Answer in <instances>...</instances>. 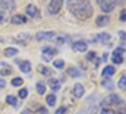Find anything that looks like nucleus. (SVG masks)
<instances>
[{"label": "nucleus", "mask_w": 126, "mask_h": 114, "mask_svg": "<svg viewBox=\"0 0 126 114\" xmlns=\"http://www.w3.org/2000/svg\"><path fill=\"white\" fill-rule=\"evenodd\" d=\"M67 6L69 9V12L79 20L90 19L93 14V8L88 1H83V0L73 1V0H71V1L67 3Z\"/></svg>", "instance_id": "1"}, {"label": "nucleus", "mask_w": 126, "mask_h": 114, "mask_svg": "<svg viewBox=\"0 0 126 114\" xmlns=\"http://www.w3.org/2000/svg\"><path fill=\"white\" fill-rule=\"evenodd\" d=\"M62 5H63L62 0H52V1L49 3V5H48V13L52 14V15L57 14L59 10H61Z\"/></svg>", "instance_id": "2"}, {"label": "nucleus", "mask_w": 126, "mask_h": 114, "mask_svg": "<svg viewBox=\"0 0 126 114\" xmlns=\"http://www.w3.org/2000/svg\"><path fill=\"white\" fill-rule=\"evenodd\" d=\"M56 32H53V30H48V32H38L35 34V39L37 41H52L56 37Z\"/></svg>", "instance_id": "3"}, {"label": "nucleus", "mask_w": 126, "mask_h": 114, "mask_svg": "<svg viewBox=\"0 0 126 114\" xmlns=\"http://www.w3.org/2000/svg\"><path fill=\"white\" fill-rule=\"evenodd\" d=\"M116 4H117V3L112 1V0H110V1H105V0H100V1H98V5H100V8L102 9V12H106V13L112 12L113 8H115V5H116Z\"/></svg>", "instance_id": "4"}, {"label": "nucleus", "mask_w": 126, "mask_h": 114, "mask_svg": "<svg viewBox=\"0 0 126 114\" xmlns=\"http://www.w3.org/2000/svg\"><path fill=\"white\" fill-rule=\"evenodd\" d=\"M120 103V96L117 94H110L109 96H106L102 101V105L103 107H107V105H112V104H117Z\"/></svg>", "instance_id": "5"}, {"label": "nucleus", "mask_w": 126, "mask_h": 114, "mask_svg": "<svg viewBox=\"0 0 126 114\" xmlns=\"http://www.w3.org/2000/svg\"><path fill=\"white\" fill-rule=\"evenodd\" d=\"M124 49L122 48H116L113 51V53H112V62L113 64H116V65H120L122 64V61H124Z\"/></svg>", "instance_id": "6"}, {"label": "nucleus", "mask_w": 126, "mask_h": 114, "mask_svg": "<svg viewBox=\"0 0 126 114\" xmlns=\"http://www.w3.org/2000/svg\"><path fill=\"white\" fill-rule=\"evenodd\" d=\"M16 5L14 1L12 0H8V1H3V0H0V9L1 10H5V12H13L15 10Z\"/></svg>", "instance_id": "7"}, {"label": "nucleus", "mask_w": 126, "mask_h": 114, "mask_svg": "<svg viewBox=\"0 0 126 114\" xmlns=\"http://www.w3.org/2000/svg\"><path fill=\"white\" fill-rule=\"evenodd\" d=\"M87 43L83 42V41H78V42H75L72 46L73 51H76V52H86L87 51Z\"/></svg>", "instance_id": "8"}, {"label": "nucleus", "mask_w": 126, "mask_h": 114, "mask_svg": "<svg viewBox=\"0 0 126 114\" xmlns=\"http://www.w3.org/2000/svg\"><path fill=\"white\" fill-rule=\"evenodd\" d=\"M27 14H28L29 17H32V18H39V17H40L39 10H38V8H37L34 4H29V5L27 6Z\"/></svg>", "instance_id": "9"}, {"label": "nucleus", "mask_w": 126, "mask_h": 114, "mask_svg": "<svg viewBox=\"0 0 126 114\" xmlns=\"http://www.w3.org/2000/svg\"><path fill=\"white\" fill-rule=\"evenodd\" d=\"M54 53H57V51L54 48H52V47H46L43 48V60H46V62L50 61L52 56H53Z\"/></svg>", "instance_id": "10"}, {"label": "nucleus", "mask_w": 126, "mask_h": 114, "mask_svg": "<svg viewBox=\"0 0 126 114\" xmlns=\"http://www.w3.org/2000/svg\"><path fill=\"white\" fill-rule=\"evenodd\" d=\"M107 39H110V34L109 33H98L92 38V42L96 43V42H106Z\"/></svg>", "instance_id": "11"}, {"label": "nucleus", "mask_w": 126, "mask_h": 114, "mask_svg": "<svg viewBox=\"0 0 126 114\" xmlns=\"http://www.w3.org/2000/svg\"><path fill=\"white\" fill-rule=\"evenodd\" d=\"M83 94H85V88H83L81 84H76L73 86V95L76 98H82Z\"/></svg>", "instance_id": "12"}, {"label": "nucleus", "mask_w": 126, "mask_h": 114, "mask_svg": "<svg viewBox=\"0 0 126 114\" xmlns=\"http://www.w3.org/2000/svg\"><path fill=\"white\" fill-rule=\"evenodd\" d=\"M109 22H110V18L107 15H100L96 18V24L98 27H105L106 24H109Z\"/></svg>", "instance_id": "13"}, {"label": "nucleus", "mask_w": 126, "mask_h": 114, "mask_svg": "<svg viewBox=\"0 0 126 114\" xmlns=\"http://www.w3.org/2000/svg\"><path fill=\"white\" fill-rule=\"evenodd\" d=\"M12 23L13 24H24V23H27V18L22 14H16L12 18Z\"/></svg>", "instance_id": "14"}, {"label": "nucleus", "mask_w": 126, "mask_h": 114, "mask_svg": "<svg viewBox=\"0 0 126 114\" xmlns=\"http://www.w3.org/2000/svg\"><path fill=\"white\" fill-rule=\"evenodd\" d=\"M19 67H20V70H22V72H24V74H28V72H30V70H32V65H30L29 61L19 62Z\"/></svg>", "instance_id": "15"}, {"label": "nucleus", "mask_w": 126, "mask_h": 114, "mask_svg": "<svg viewBox=\"0 0 126 114\" xmlns=\"http://www.w3.org/2000/svg\"><path fill=\"white\" fill-rule=\"evenodd\" d=\"M48 84H49L50 89L53 90V91H57V90L61 89V82H59L57 79H50V80L48 81Z\"/></svg>", "instance_id": "16"}, {"label": "nucleus", "mask_w": 126, "mask_h": 114, "mask_svg": "<svg viewBox=\"0 0 126 114\" xmlns=\"http://www.w3.org/2000/svg\"><path fill=\"white\" fill-rule=\"evenodd\" d=\"M18 52H19V51H18L16 48H14V47H8V48H5V51H4V55H5L6 57H13V56H16Z\"/></svg>", "instance_id": "17"}, {"label": "nucleus", "mask_w": 126, "mask_h": 114, "mask_svg": "<svg viewBox=\"0 0 126 114\" xmlns=\"http://www.w3.org/2000/svg\"><path fill=\"white\" fill-rule=\"evenodd\" d=\"M39 70H40V74L43 75V76H52L53 75V71H52V68H49V67H47V66H40L39 67Z\"/></svg>", "instance_id": "18"}, {"label": "nucleus", "mask_w": 126, "mask_h": 114, "mask_svg": "<svg viewBox=\"0 0 126 114\" xmlns=\"http://www.w3.org/2000/svg\"><path fill=\"white\" fill-rule=\"evenodd\" d=\"M67 74L71 76V77H79L81 76V72L76 68V67H69L67 70Z\"/></svg>", "instance_id": "19"}, {"label": "nucleus", "mask_w": 126, "mask_h": 114, "mask_svg": "<svg viewBox=\"0 0 126 114\" xmlns=\"http://www.w3.org/2000/svg\"><path fill=\"white\" fill-rule=\"evenodd\" d=\"M113 74H115V68L112 66H106V67L103 68V72H102L103 76L105 75H106V76H112Z\"/></svg>", "instance_id": "20"}, {"label": "nucleus", "mask_w": 126, "mask_h": 114, "mask_svg": "<svg viewBox=\"0 0 126 114\" xmlns=\"http://www.w3.org/2000/svg\"><path fill=\"white\" fill-rule=\"evenodd\" d=\"M113 82L111 81V80H109V79H106V80H103L102 81V88H105L106 90H111V89H113Z\"/></svg>", "instance_id": "21"}, {"label": "nucleus", "mask_w": 126, "mask_h": 114, "mask_svg": "<svg viewBox=\"0 0 126 114\" xmlns=\"http://www.w3.org/2000/svg\"><path fill=\"white\" fill-rule=\"evenodd\" d=\"M35 86H37V90H38V92H39L40 95H43L44 92H46V85H44L42 81H38Z\"/></svg>", "instance_id": "22"}, {"label": "nucleus", "mask_w": 126, "mask_h": 114, "mask_svg": "<svg viewBox=\"0 0 126 114\" xmlns=\"http://www.w3.org/2000/svg\"><path fill=\"white\" fill-rule=\"evenodd\" d=\"M56 95L54 94H49L48 96H47V103H48V105H50V107H53L54 104H56Z\"/></svg>", "instance_id": "23"}, {"label": "nucleus", "mask_w": 126, "mask_h": 114, "mask_svg": "<svg viewBox=\"0 0 126 114\" xmlns=\"http://www.w3.org/2000/svg\"><path fill=\"white\" fill-rule=\"evenodd\" d=\"M6 103H9L10 105H14V107H16V105H18L16 98H15V96H13V95H8V96H6Z\"/></svg>", "instance_id": "24"}, {"label": "nucleus", "mask_w": 126, "mask_h": 114, "mask_svg": "<svg viewBox=\"0 0 126 114\" xmlns=\"http://www.w3.org/2000/svg\"><path fill=\"white\" fill-rule=\"evenodd\" d=\"M16 38L20 41V42H25V41H28L30 38V36H29V33H19Z\"/></svg>", "instance_id": "25"}, {"label": "nucleus", "mask_w": 126, "mask_h": 114, "mask_svg": "<svg viewBox=\"0 0 126 114\" xmlns=\"http://www.w3.org/2000/svg\"><path fill=\"white\" fill-rule=\"evenodd\" d=\"M119 88L121 90H126V76H121L119 80Z\"/></svg>", "instance_id": "26"}, {"label": "nucleus", "mask_w": 126, "mask_h": 114, "mask_svg": "<svg viewBox=\"0 0 126 114\" xmlns=\"http://www.w3.org/2000/svg\"><path fill=\"white\" fill-rule=\"evenodd\" d=\"M53 41H54L57 45H63V43L66 42V37L64 36H56Z\"/></svg>", "instance_id": "27"}, {"label": "nucleus", "mask_w": 126, "mask_h": 114, "mask_svg": "<svg viewBox=\"0 0 126 114\" xmlns=\"http://www.w3.org/2000/svg\"><path fill=\"white\" fill-rule=\"evenodd\" d=\"M53 65L56 68H63V66H64V61L63 60H56L53 61Z\"/></svg>", "instance_id": "28"}, {"label": "nucleus", "mask_w": 126, "mask_h": 114, "mask_svg": "<svg viewBox=\"0 0 126 114\" xmlns=\"http://www.w3.org/2000/svg\"><path fill=\"white\" fill-rule=\"evenodd\" d=\"M12 84H13V86H20L23 84V79L22 77H15V79L12 80Z\"/></svg>", "instance_id": "29"}, {"label": "nucleus", "mask_w": 126, "mask_h": 114, "mask_svg": "<svg viewBox=\"0 0 126 114\" xmlns=\"http://www.w3.org/2000/svg\"><path fill=\"white\" fill-rule=\"evenodd\" d=\"M28 96V90L27 89H20L19 90V98L20 99H25Z\"/></svg>", "instance_id": "30"}, {"label": "nucleus", "mask_w": 126, "mask_h": 114, "mask_svg": "<svg viewBox=\"0 0 126 114\" xmlns=\"http://www.w3.org/2000/svg\"><path fill=\"white\" fill-rule=\"evenodd\" d=\"M0 74H1V75H10V74H12V68H10L9 66H5V68H3Z\"/></svg>", "instance_id": "31"}, {"label": "nucleus", "mask_w": 126, "mask_h": 114, "mask_svg": "<svg viewBox=\"0 0 126 114\" xmlns=\"http://www.w3.org/2000/svg\"><path fill=\"white\" fill-rule=\"evenodd\" d=\"M120 22H122V23L126 22V9L121 10V13H120Z\"/></svg>", "instance_id": "32"}, {"label": "nucleus", "mask_w": 126, "mask_h": 114, "mask_svg": "<svg viewBox=\"0 0 126 114\" xmlns=\"http://www.w3.org/2000/svg\"><path fill=\"white\" fill-rule=\"evenodd\" d=\"M67 113V108L66 107H61L56 110V114H66Z\"/></svg>", "instance_id": "33"}, {"label": "nucleus", "mask_w": 126, "mask_h": 114, "mask_svg": "<svg viewBox=\"0 0 126 114\" xmlns=\"http://www.w3.org/2000/svg\"><path fill=\"white\" fill-rule=\"evenodd\" d=\"M101 114H115V112L112 109H103L101 112Z\"/></svg>", "instance_id": "34"}, {"label": "nucleus", "mask_w": 126, "mask_h": 114, "mask_svg": "<svg viewBox=\"0 0 126 114\" xmlns=\"http://www.w3.org/2000/svg\"><path fill=\"white\" fill-rule=\"evenodd\" d=\"M5 18H6V15L1 12V10H0V23H3L4 20H5Z\"/></svg>", "instance_id": "35"}, {"label": "nucleus", "mask_w": 126, "mask_h": 114, "mask_svg": "<svg viewBox=\"0 0 126 114\" xmlns=\"http://www.w3.org/2000/svg\"><path fill=\"white\" fill-rule=\"evenodd\" d=\"M96 57V52H90L88 55H87V58L88 60H92V58H94Z\"/></svg>", "instance_id": "36"}, {"label": "nucleus", "mask_w": 126, "mask_h": 114, "mask_svg": "<svg viewBox=\"0 0 126 114\" xmlns=\"http://www.w3.org/2000/svg\"><path fill=\"white\" fill-rule=\"evenodd\" d=\"M119 34H120L121 39H126V32H124V30H120V32H119Z\"/></svg>", "instance_id": "37"}, {"label": "nucleus", "mask_w": 126, "mask_h": 114, "mask_svg": "<svg viewBox=\"0 0 126 114\" xmlns=\"http://www.w3.org/2000/svg\"><path fill=\"white\" fill-rule=\"evenodd\" d=\"M107 58H109V53H107V52H106V53H103L102 60H103V61H107Z\"/></svg>", "instance_id": "38"}, {"label": "nucleus", "mask_w": 126, "mask_h": 114, "mask_svg": "<svg viewBox=\"0 0 126 114\" xmlns=\"http://www.w3.org/2000/svg\"><path fill=\"white\" fill-rule=\"evenodd\" d=\"M39 112H40V114H48V110H47V109H44V108H42Z\"/></svg>", "instance_id": "39"}, {"label": "nucleus", "mask_w": 126, "mask_h": 114, "mask_svg": "<svg viewBox=\"0 0 126 114\" xmlns=\"http://www.w3.org/2000/svg\"><path fill=\"white\" fill-rule=\"evenodd\" d=\"M4 86H5V81L0 79V88H4Z\"/></svg>", "instance_id": "40"}, {"label": "nucleus", "mask_w": 126, "mask_h": 114, "mask_svg": "<svg viewBox=\"0 0 126 114\" xmlns=\"http://www.w3.org/2000/svg\"><path fill=\"white\" fill-rule=\"evenodd\" d=\"M115 114H126V110H124V109H121V110H119L117 113H115Z\"/></svg>", "instance_id": "41"}, {"label": "nucleus", "mask_w": 126, "mask_h": 114, "mask_svg": "<svg viewBox=\"0 0 126 114\" xmlns=\"http://www.w3.org/2000/svg\"><path fill=\"white\" fill-rule=\"evenodd\" d=\"M22 114H29V110H23Z\"/></svg>", "instance_id": "42"}]
</instances>
